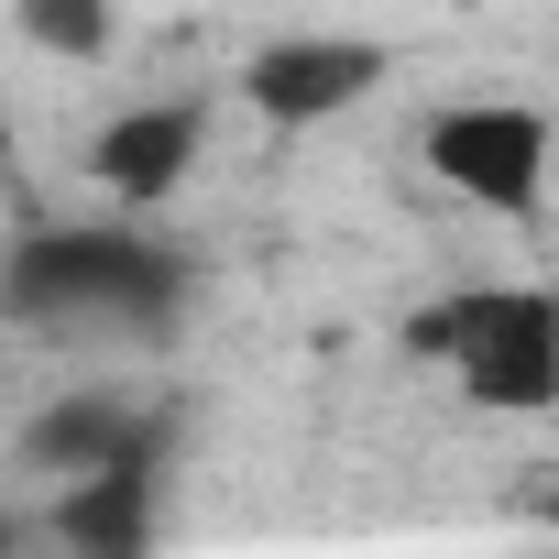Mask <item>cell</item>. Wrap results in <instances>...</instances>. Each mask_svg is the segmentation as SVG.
<instances>
[{
    "mask_svg": "<svg viewBox=\"0 0 559 559\" xmlns=\"http://www.w3.org/2000/svg\"><path fill=\"white\" fill-rule=\"evenodd\" d=\"M406 352L450 362L472 406H559V297L548 286H472L417 308Z\"/></svg>",
    "mask_w": 559,
    "mask_h": 559,
    "instance_id": "7a4b0ae2",
    "label": "cell"
},
{
    "mask_svg": "<svg viewBox=\"0 0 559 559\" xmlns=\"http://www.w3.org/2000/svg\"><path fill=\"white\" fill-rule=\"evenodd\" d=\"M56 559H154V472H88L45 504Z\"/></svg>",
    "mask_w": 559,
    "mask_h": 559,
    "instance_id": "52a82bcc",
    "label": "cell"
},
{
    "mask_svg": "<svg viewBox=\"0 0 559 559\" xmlns=\"http://www.w3.org/2000/svg\"><path fill=\"white\" fill-rule=\"evenodd\" d=\"M12 548H23V526H12V515H0V559H12Z\"/></svg>",
    "mask_w": 559,
    "mask_h": 559,
    "instance_id": "9c48e42d",
    "label": "cell"
},
{
    "mask_svg": "<svg viewBox=\"0 0 559 559\" xmlns=\"http://www.w3.org/2000/svg\"><path fill=\"white\" fill-rule=\"evenodd\" d=\"M428 176L493 219H526L548 198V121L526 99H461L428 121Z\"/></svg>",
    "mask_w": 559,
    "mask_h": 559,
    "instance_id": "3957f363",
    "label": "cell"
},
{
    "mask_svg": "<svg viewBox=\"0 0 559 559\" xmlns=\"http://www.w3.org/2000/svg\"><path fill=\"white\" fill-rule=\"evenodd\" d=\"M198 132H209V110L198 99H143V110H121L110 132H99V187L121 198V209H154V198H176L187 187V165H198Z\"/></svg>",
    "mask_w": 559,
    "mask_h": 559,
    "instance_id": "8992f818",
    "label": "cell"
},
{
    "mask_svg": "<svg viewBox=\"0 0 559 559\" xmlns=\"http://www.w3.org/2000/svg\"><path fill=\"white\" fill-rule=\"evenodd\" d=\"M0 297H12V319H165L187 297V263L143 230H34L12 252V274H0Z\"/></svg>",
    "mask_w": 559,
    "mask_h": 559,
    "instance_id": "6da1fadb",
    "label": "cell"
},
{
    "mask_svg": "<svg viewBox=\"0 0 559 559\" xmlns=\"http://www.w3.org/2000/svg\"><path fill=\"white\" fill-rule=\"evenodd\" d=\"M373 88H384V45H373V34H274L263 56H241V99H252L263 121H286V132L341 121V110H362Z\"/></svg>",
    "mask_w": 559,
    "mask_h": 559,
    "instance_id": "277c9868",
    "label": "cell"
},
{
    "mask_svg": "<svg viewBox=\"0 0 559 559\" xmlns=\"http://www.w3.org/2000/svg\"><path fill=\"white\" fill-rule=\"evenodd\" d=\"M154 450H165V417H154L143 395H67V406H45V417L23 428V461H34L45 483L154 472Z\"/></svg>",
    "mask_w": 559,
    "mask_h": 559,
    "instance_id": "5b68a950",
    "label": "cell"
},
{
    "mask_svg": "<svg viewBox=\"0 0 559 559\" xmlns=\"http://www.w3.org/2000/svg\"><path fill=\"white\" fill-rule=\"evenodd\" d=\"M12 23H23L45 56H99V45H110V0H12Z\"/></svg>",
    "mask_w": 559,
    "mask_h": 559,
    "instance_id": "ba28073f",
    "label": "cell"
}]
</instances>
